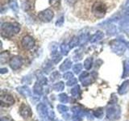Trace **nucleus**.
Segmentation results:
<instances>
[{
    "mask_svg": "<svg viewBox=\"0 0 129 121\" xmlns=\"http://www.w3.org/2000/svg\"><path fill=\"white\" fill-rule=\"evenodd\" d=\"M20 31V25L17 23H4L1 26V35L3 37L11 38L19 33Z\"/></svg>",
    "mask_w": 129,
    "mask_h": 121,
    "instance_id": "1",
    "label": "nucleus"
},
{
    "mask_svg": "<svg viewBox=\"0 0 129 121\" xmlns=\"http://www.w3.org/2000/svg\"><path fill=\"white\" fill-rule=\"evenodd\" d=\"M107 11V7L103 2L97 1L91 7V13L97 19H103Z\"/></svg>",
    "mask_w": 129,
    "mask_h": 121,
    "instance_id": "2",
    "label": "nucleus"
},
{
    "mask_svg": "<svg viewBox=\"0 0 129 121\" xmlns=\"http://www.w3.org/2000/svg\"><path fill=\"white\" fill-rule=\"evenodd\" d=\"M110 45H111V50L114 52L115 53L118 54V55L123 54L127 48V44L121 40H112V41H111V43H110Z\"/></svg>",
    "mask_w": 129,
    "mask_h": 121,
    "instance_id": "3",
    "label": "nucleus"
},
{
    "mask_svg": "<svg viewBox=\"0 0 129 121\" xmlns=\"http://www.w3.org/2000/svg\"><path fill=\"white\" fill-rule=\"evenodd\" d=\"M120 107L115 104H111L107 109V117L110 120H116L120 117Z\"/></svg>",
    "mask_w": 129,
    "mask_h": 121,
    "instance_id": "4",
    "label": "nucleus"
},
{
    "mask_svg": "<svg viewBox=\"0 0 129 121\" xmlns=\"http://www.w3.org/2000/svg\"><path fill=\"white\" fill-rule=\"evenodd\" d=\"M96 78L95 73H92V74H89L87 72H83L79 77V80L82 82L83 86H89L90 85Z\"/></svg>",
    "mask_w": 129,
    "mask_h": 121,
    "instance_id": "5",
    "label": "nucleus"
},
{
    "mask_svg": "<svg viewBox=\"0 0 129 121\" xmlns=\"http://www.w3.org/2000/svg\"><path fill=\"white\" fill-rule=\"evenodd\" d=\"M35 40L31 36H25L21 40V46L23 47V49L25 50H31L32 48L35 46Z\"/></svg>",
    "mask_w": 129,
    "mask_h": 121,
    "instance_id": "6",
    "label": "nucleus"
},
{
    "mask_svg": "<svg viewBox=\"0 0 129 121\" xmlns=\"http://www.w3.org/2000/svg\"><path fill=\"white\" fill-rule=\"evenodd\" d=\"M53 16H54V13L51 9L44 10L42 11H40L38 14L39 19L41 20L42 22H44V23L50 22L52 19V18H53Z\"/></svg>",
    "mask_w": 129,
    "mask_h": 121,
    "instance_id": "7",
    "label": "nucleus"
},
{
    "mask_svg": "<svg viewBox=\"0 0 129 121\" xmlns=\"http://www.w3.org/2000/svg\"><path fill=\"white\" fill-rule=\"evenodd\" d=\"M120 25L123 28H127L129 26V0H127V3L125 4L124 12L122 20L120 22Z\"/></svg>",
    "mask_w": 129,
    "mask_h": 121,
    "instance_id": "8",
    "label": "nucleus"
},
{
    "mask_svg": "<svg viewBox=\"0 0 129 121\" xmlns=\"http://www.w3.org/2000/svg\"><path fill=\"white\" fill-rule=\"evenodd\" d=\"M23 60L21 56H15L11 57L10 60V66L13 70H17L23 66Z\"/></svg>",
    "mask_w": 129,
    "mask_h": 121,
    "instance_id": "9",
    "label": "nucleus"
},
{
    "mask_svg": "<svg viewBox=\"0 0 129 121\" xmlns=\"http://www.w3.org/2000/svg\"><path fill=\"white\" fill-rule=\"evenodd\" d=\"M15 103V99L11 95L9 94H3L1 95V106L2 107H10Z\"/></svg>",
    "mask_w": 129,
    "mask_h": 121,
    "instance_id": "10",
    "label": "nucleus"
},
{
    "mask_svg": "<svg viewBox=\"0 0 129 121\" xmlns=\"http://www.w3.org/2000/svg\"><path fill=\"white\" fill-rule=\"evenodd\" d=\"M19 113L21 116H23V118H29V117L31 116L32 115V112H31V110L29 106H27V105L23 103L21 105V107L19 108Z\"/></svg>",
    "mask_w": 129,
    "mask_h": 121,
    "instance_id": "11",
    "label": "nucleus"
},
{
    "mask_svg": "<svg viewBox=\"0 0 129 121\" xmlns=\"http://www.w3.org/2000/svg\"><path fill=\"white\" fill-rule=\"evenodd\" d=\"M37 111L39 113V115L42 119H46L48 117V110L47 109V107L44 103H40L37 106Z\"/></svg>",
    "mask_w": 129,
    "mask_h": 121,
    "instance_id": "12",
    "label": "nucleus"
},
{
    "mask_svg": "<svg viewBox=\"0 0 129 121\" xmlns=\"http://www.w3.org/2000/svg\"><path fill=\"white\" fill-rule=\"evenodd\" d=\"M72 112H73V115L74 116H79V117H83V116H86V112L84 110L83 108H82L79 106H75L74 107H72Z\"/></svg>",
    "mask_w": 129,
    "mask_h": 121,
    "instance_id": "13",
    "label": "nucleus"
},
{
    "mask_svg": "<svg viewBox=\"0 0 129 121\" xmlns=\"http://www.w3.org/2000/svg\"><path fill=\"white\" fill-rule=\"evenodd\" d=\"M128 90H129V81L127 80L121 84V86L118 89V92L119 95H123L126 94V93H127Z\"/></svg>",
    "mask_w": 129,
    "mask_h": 121,
    "instance_id": "14",
    "label": "nucleus"
},
{
    "mask_svg": "<svg viewBox=\"0 0 129 121\" xmlns=\"http://www.w3.org/2000/svg\"><path fill=\"white\" fill-rule=\"evenodd\" d=\"M17 90L19 94H21L24 97H30L31 95V91L28 86H20L17 88Z\"/></svg>",
    "mask_w": 129,
    "mask_h": 121,
    "instance_id": "15",
    "label": "nucleus"
},
{
    "mask_svg": "<svg viewBox=\"0 0 129 121\" xmlns=\"http://www.w3.org/2000/svg\"><path fill=\"white\" fill-rule=\"evenodd\" d=\"M104 36V34L103 32L101 31H98L97 32H95V33L91 36L90 37V41L91 43H95V42H98L99 41V40H101Z\"/></svg>",
    "mask_w": 129,
    "mask_h": 121,
    "instance_id": "16",
    "label": "nucleus"
},
{
    "mask_svg": "<svg viewBox=\"0 0 129 121\" xmlns=\"http://www.w3.org/2000/svg\"><path fill=\"white\" fill-rule=\"evenodd\" d=\"M51 56H52V62H53L55 64H57L58 62H60V60H61V55L59 53L56 48H55L54 50H52Z\"/></svg>",
    "mask_w": 129,
    "mask_h": 121,
    "instance_id": "17",
    "label": "nucleus"
},
{
    "mask_svg": "<svg viewBox=\"0 0 129 121\" xmlns=\"http://www.w3.org/2000/svg\"><path fill=\"white\" fill-rule=\"evenodd\" d=\"M79 44L78 45H83V44H86L88 40H90V36H89V34L87 32H84V33H82L79 36Z\"/></svg>",
    "mask_w": 129,
    "mask_h": 121,
    "instance_id": "18",
    "label": "nucleus"
},
{
    "mask_svg": "<svg viewBox=\"0 0 129 121\" xmlns=\"http://www.w3.org/2000/svg\"><path fill=\"white\" fill-rule=\"evenodd\" d=\"M72 66V62L70 60V59H66L64 62L62 63V65H60V70L62 71V72H64L68 70H70Z\"/></svg>",
    "mask_w": 129,
    "mask_h": 121,
    "instance_id": "19",
    "label": "nucleus"
},
{
    "mask_svg": "<svg viewBox=\"0 0 129 121\" xmlns=\"http://www.w3.org/2000/svg\"><path fill=\"white\" fill-rule=\"evenodd\" d=\"M33 91L36 95H41L42 93H43V86H42V84L40 83L39 82H36L34 85V87H33Z\"/></svg>",
    "mask_w": 129,
    "mask_h": 121,
    "instance_id": "20",
    "label": "nucleus"
},
{
    "mask_svg": "<svg viewBox=\"0 0 129 121\" xmlns=\"http://www.w3.org/2000/svg\"><path fill=\"white\" fill-rule=\"evenodd\" d=\"M9 58H10V53L7 51H4L1 52V54H0V62H1V64L7 62Z\"/></svg>",
    "mask_w": 129,
    "mask_h": 121,
    "instance_id": "21",
    "label": "nucleus"
},
{
    "mask_svg": "<svg viewBox=\"0 0 129 121\" xmlns=\"http://www.w3.org/2000/svg\"><path fill=\"white\" fill-rule=\"evenodd\" d=\"M78 44H79V38L78 36H73L70 43H69V46H70V48H74L77 45H78Z\"/></svg>",
    "mask_w": 129,
    "mask_h": 121,
    "instance_id": "22",
    "label": "nucleus"
},
{
    "mask_svg": "<svg viewBox=\"0 0 129 121\" xmlns=\"http://www.w3.org/2000/svg\"><path fill=\"white\" fill-rule=\"evenodd\" d=\"M64 88V84L63 82H59L57 83L54 84L52 86V90L56 91V92H59V91H62Z\"/></svg>",
    "mask_w": 129,
    "mask_h": 121,
    "instance_id": "23",
    "label": "nucleus"
},
{
    "mask_svg": "<svg viewBox=\"0 0 129 121\" xmlns=\"http://www.w3.org/2000/svg\"><path fill=\"white\" fill-rule=\"evenodd\" d=\"M80 94H81V90H80V86L78 85L75 86L71 90V95L74 98H78L80 96Z\"/></svg>",
    "mask_w": 129,
    "mask_h": 121,
    "instance_id": "24",
    "label": "nucleus"
},
{
    "mask_svg": "<svg viewBox=\"0 0 129 121\" xmlns=\"http://www.w3.org/2000/svg\"><path fill=\"white\" fill-rule=\"evenodd\" d=\"M123 74L122 78H126V77L129 76V60H126L123 62Z\"/></svg>",
    "mask_w": 129,
    "mask_h": 121,
    "instance_id": "25",
    "label": "nucleus"
},
{
    "mask_svg": "<svg viewBox=\"0 0 129 121\" xmlns=\"http://www.w3.org/2000/svg\"><path fill=\"white\" fill-rule=\"evenodd\" d=\"M69 44H67L66 42L62 43L60 44V51H61V53L64 56H66L69 53V51H70V46H68Z\"/></svg>",
    "mask_w": 129,
    "mask_h": 121,
    "instance_id": "26",
    "label": "nucleus"
},
{
    "mask_svg": "<svg viewBox=\"0 0 129 121\" xmlns=\"http://www.w3.org/2000/svg\"><path fill=\"white\" fill-rule=\"evenodd\" d=\"M93 65V58L92 57H88L85 60L84 62V67L86 70H90Z\"/></svg>",
    "mask_w": 129,
    "mask_h": 121,
    "instance_id": "27",
    "label": "nucleus"
},
{
    "mask_svg": "<svg viewBox=\"0 0 129 121\" xmlns=\"http://www.w3.org/2000/svg\"><path fill=\"white\" fill-rule=\"evenodd\" d=\"M93 115L95 116L96 118H102L103 116V108H99L97 110L93 111Z\"/></svg>",
    "mask_w": 129,
    "mask_h": 121,
    "instance_id": "28",
    "label": "nucleus"
},
{
    "mask_svg": "<svg viewBox=\"0 0 129 121\" xmlns=\"http://www.w3.org/2000/svg\"><path fill=\"white\" fill-rule=\"evenodd\" d=\"M58 99L60 103H67L69 102V97L67 96L66 94H60L58 96Z\"/></svg>",
    "mask_w": 129,
    "mask_h": 121,
    "instance_id": "29",
    "label": "nucleus"
},
{
    "mask_svg": "<svg viewBox=\"0 0 129 121\" xmlns=\"http://www.w3.org/2000/svg\"><path fill=\"white\" fill-rule=\"evenodd\" d=\"M9 6L11 7V8L14 11H17L19 9V6L18 3L16 2V0H10L9 1Z\"/></svg>",
    "mask_w": 129,
    "mask_h": 121,
    "instance_id": "30",
    "label": "nucleus"
},
{
    "mask_svg": "<svg viewBox=\"0 0 129 121\" xmlns=\"http://www.w3.org/2000/svg\"><path fill=\"white\" fill-rule=\"evenodd\" d=\"M57 110L60 113H66V112H68L69 111V107H66V106H64V105H62V104H60L57 106Z\"/></svg>",
    "mask_w": 129,
    "mask_h": 121,
    "instance_id": "31",
    "label": "nucleus"
},
{
    "mask_svg": "<svg viewBox=\"0 0 129 121\" xmlns=\"http://www.w3.org/2000/svg\"><path fill=\"white\" fill-rule=\"evenodd\" d=\"M82 64H76L75 66H74V68H73V70H74V72L75 73V74H79V73L82 71Z\"/></svg>",
    "mask_w": 129,
    "mask_h": 121,
    "instance_id": "32",
    "label": "nucleus"
},
{
    "mask_svg": "<svg viewBox=\"0 0 129 121\" xmlns=\"http://www.w3.org/2000/svg\"><path fill=\"white\" fill-rule=\"evenodd\" d=\"M60 78V74H59L58 72L55 71V72H53V73H52V74H51V76H50V80L52 81V82H54V81L59 79Z\"/></svg>",
    "mask_w": 129,
    "mask_h": 121,
    "instance_id": "33",
    "label": "nucleus"
},
{
    "mask_svg": "<svg viewBox=\"0 0 129 121\" xmlns=\"http://www.w3.org/2000/svg\"><path fill=\"white\" fill-rule=\"evenodd\" d=\"M75 84H77V79L75 78H74V77H73L72 78L69 79L68 82H66V85H67V86H74V85H75Z\"/></svg>",
    "mask_w": 129,
    "mask_h": 121,
    "instance_id": "34",
    "label": "nucleus"
},
{
    "mask_svg": "<svg viewBox=\"0 0 129 121\" xmlns=\"http://www.w3.org/2000/svg\"><path fill=\"white\" fill-rule=\"evenodd\" d=\"M38 82L40 83H41L42 85H47L48 83V80L46 78H44V76H40L38 78Z\"/></svg>",
    "mask_w": 129,
    "mask_h": 121,
    "instance_id": "35",
    "label": "nucleus"
},
{
    "mask_svg": "<svg viewBox=\"0 0 129 121\" xmlns=\"http://www.w3.org/2000/svg\"><path fill=\"white\" fill-rule=\"evenodd\" d=\"M117 101H118V99H117V97L115 96V94H112L111 95V100L110 102H109V104H116Z\"/></svg>",
    "mask_w": 129,
    "mask_h": 121,
    "instance_id": "36",
    "label": "nucleus"
},
{
    "mask_svg": "<svg viewBox=\"0 0 129 121\" xmlns=\"http://www.w3.org/2000/svg\"><path fill=\"white\" fill-rule=\"evenodd\" d=\"M73 77H74V75H73L72 73L68 72V73H66V74L63 75V78L64 79H70L73 78Z\"/></svg>",
    "mask_w": 129,
    "mask_h": 121,
    "instance_id": "37",
    "label": "nucleus"
},
{
    "mask_svg": "<svg viewBox=\"0 0 129 121\" xmlns=\"http://www.w3.org/2000/svg\"><path fill=\"white\" fill-rule=\"evenodd\" d=\"M63 23H64V17H63V16H61V17H60L57 20V21L56 22V25L57 27H60V26H62Z\"/></svg>",
    "mask_w": 129,
    "mask_h": 121,
    "instance_id": "38",
    "label": "nucleus"
},
{
    "mask_svg": "<svg viewBox=\"0 0 129 121\" xmlns=\"http://www.w3.org/2000/svg\"><path fill=\"white\" fill-rule=\"evenodd\" d=\"M48 119H54V116H55L53 111L48 110Z\"/></svg>",
    "mask_w": 129,
    "mask_h": 121,
    "instance_id": "39",
    "label": "nucleus"
},
{
    "mask_svg": "<svg viewBox=\"0 0 129 121\" xmlns=\"http://www.w3.org/2000/svg\"><path fill=\"white\" fill-rule=\"evenodd\" d=\"M66 2L67 3V4H69L70 6H74V4L78 2V0H66Z\"/></svg>",
    "mask_w": 129,
    "mask_h": 121,
    "instance_id": "40",
    "label": "nucleus"
},
{
    "mask_svg": "<svg viewBox=\"0 0 129 121\" xmlns=\"http://www.w3.org/2000/svg\"><path fill=\"white\" fill-rule=\"evenodd\" d=\"M52 69V65L48 64V65H45V67H44V72L46 73H48L49 70Z\"/></svg>",
    "mask_w": 129,
    "mask_h": 121,
    "instance_id": "41",
    "label": "nucleus"
},
{
    "mask_svg": "<svg viewBox=\"0 0 129 121\" xmlns=\"http://www.w3.org/2000/svg\"><path fill=\"white\" fill-rule=\"evenodd\" d=\"M63 118L66 120H69L70 119H71V116L70 114H68L67 112H66V113H63Z\"/></svg>",
    "mask_w": 129,
    "mask_h": 121,
    "instance_id": "42",
    "label": "nucleus"
},
{
    "mask_svg": "<svg viewBox=\"0 0 129 121\" xmlns=\"http://www.w3.org/2000/svg\"><path fill=\"white\" fill-rule=\"evenodd\" d=\"M73 121H82V117L73 115Z\"/></svg>",
    "mask_w": 129,
    "mask_h": 121,
    "instance_id": "43",
    "label": "nucleus"
},
{
    "mask_svg": "<svg viewBox=\"0 0 129 121\" xmlns=\"http://www.w3.org/2000/svg\"><path fill=\"white\" fill-rule=\"evenodd\" d=\"M1 121H14V120L12 119H11V118H9V117L5 116V117H2Z\"/></svg>",
    "mask_w": 129,
    "mask_h": 121,
    "instance_id": "44",
    "label": "nucleus"
},
{
    "mask_svg": "<svg viewBox=\"0 0 129 121\" xmlns=\"http://www.w3.org/2000/svg\"><path fill=\"white\" fill-rule=\"evenodd\" d=\"M7 68H2L1 70H0V72H1V74H6L7 73Z\"/></svg>",
    "mask_w": 129,
    "mask_h": 121,
    "instance_id": "45",
    "label": "nucleus"
},
{
    "mask_svg": "<svg viewBox=\"0 0 129 121\" xmlns=\"http://www.w3.org/2000/svg\"><path fill=\"white\" fill-rule=\"evenodd\" d=\"M56 121H60V120H59V119H56Z\"/></svg>",
    "mask_w": 129,
    "mask_h": 121,
    "instance_id": "46",
    "label": "nucleus"
}]
</instances>
